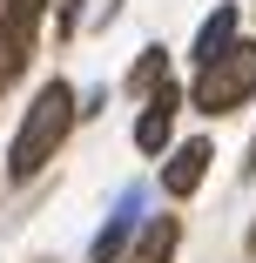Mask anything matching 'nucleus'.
<instances>
[{"instance_id": "obj_1", "label": "nucleus", "mask_w": 256, "mask_h": 263, "mask_svg": "<svg viewBox=\"0 0 256 263\" xmlns=\"http://www.w3.org/2000/svg\"><path fill=\"white\" fill-rule=\"evenodd\" d=\"M68 128H74V95H68L61 81H47V88L27 101V122H21V135H14V176H41L47 155L68 142Z\"/></svg>"}, {"instance_id": "obj_2", "label": "nucleus", "mask_w": 256, "mask_h": 263, "mask_svg": "<svg viewBox=\"0 0 256 263\" xmlns=\"http://www.w3.org/2000/svg\"><path fill=\"white\" fill-rule=\"evenodd\" d=\"M249 95H256V41H236L223 61L202 68V81H195V108H202V115H229L236 101H249Z\"/></svg>"}, {"instance_id": "obj_3", "label": "nucleus", "mask_w": 256, "mask_h": 263, "mask_svg": "<svg viewBox=\"0 0 256 263\" xmlns=\"http://www.w3.org/2000/svg\"><path fill=\"white\" fill-rule=\"evenodd\" d=\"M169 128H175V88L162 81V95H148V108H142V122H135V148H142V155H162Z\"/></svg>"}, {"instance_id": "obj_4", "label": "nucleus", "mask_w": 256, "mask_h": 263, "mask_svg": "<svg viewBox=\"0 0 256 263\" xmlns=\"http://www.w3.org/2000/svg\"><path fill=\"white\" fill-rule=\"evenodd\" d=\"M202 169H209V142H182V148L169 155V169H162V189H169V196H195Z\"/></svg>"}, {"instance_id": "obj_5", "label": "nucleus", "mask_w": 256, "mask_h": 263, "mask_svg": "<svg viewBox=\"0 0 256 263\" xmlns=\"http://www.w3.org/2000/svg\"><path fill=\"white\" fill-rule=\"evenodd\" d=\"M229 47H236V7L223 0V7L202 21V34H195V61L209 68V61H223V54H229Z\"/></svg>"}, {"instance_id": "obj_6", "label": "nucleus", "mask_w": 256, "mask_h": 263, "mask_svg": "<svg viewBox=\"0 0 256 263\" xmlns=\"http://www.w3.org/2000/svg\"><path fill=\"white\" fill-rule=\"evenodd\" d=\"M175 236H182V230H175V216L142 223V243H135V256H128V263H169V256H175Z\"/></svg>"}, {"instance_id": "obj_7", "label": "nucleus", "mask_w": 256, "mask_h": 263, "mask_svg": "<svg viewBox=\"0 0 256 263\" xmlns=\"http://www.w3.org/2000/svg\"><path fill=\"white\" fill-rule=\"evenodd\" d=\"M128 230H135V196H128V202L115 209V216H108V230L94 236V263H115V256L128 250Z\"/></svg>"}, {"instance_id": "obj_8", "label": "nucleus", "mask_w": 256, "mask_h": 263, "mask_svg": "<svg viewBox=\"0 0 256 263\" xmlns=\"http://www.w3.org/2000/svg\"><path fill=\"white\" fill-rule=\"evenodd\" d=\"M21 61H27V41L7 27V14H0V88H7V81L21 74Z\"/></svg>"}, {"instance_id": "obj_9", "label": "nucleus", "mask_w": 256, "mask_h": 263, "mask_svg": "<svg viewBox=\"0 0 256 263\" xmlns=\"http://www.w3.org/2000/svg\"><path fill=\"white\" fill-rule=\"evenodd\" d=\"M41 7H47V0H0V14H7V27H14L21 41H34V27H41Z\"/></svg>"}, {"instance_id": "obj_10", "label": "nucleus", "mask_w": 256, "mask_h": 263, "mask_svg": "<svg viewBox=\"0 0 256 263\" xmlns=\"http://www.w3.org/2000/svg\"><path fill=\"white\" fill-rule=\"evenodd\" d=\"M155 74H169V61H162V47H155V54H142L128 81H135V88H148V81H155Z\"/></svg>"}, {"instance_id": "obj_11", "label": "nucleus", "mask_w": 256, "mask_h": 263, "mask_svg": "<svg viewBox=\"0 0 256 263\" xmlns=\"http://www.w3.org/2000/svg\"><path fill=\"white\" fill-rule=\"evenodd\" d=\"M249 250H256V223H249Z\"/></svg>"}, {"instance_id": "obj_12", "label": "nucleus", "mask_w": 256, "mask_h": 263, "mask_svg": "<svg viewBox=\"0 0 256 263\" xmlns=\"http://www.w3.org/2000/svg\"><path fill=\"white\" fill-rule=\"evenodd\" d=\"M249 176H256V155H249Z\"/></svg>"}]
</instances>
